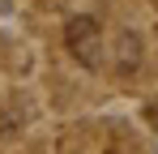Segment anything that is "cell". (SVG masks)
<instances>
[{
    "label": "cell",
    "instance_id": "1",
    "mask_svg": "<svg viewBox=\"0 0 158 154\" xmlns=\"http://www.w3.org/2000/svg\"><path fill=\"white\" fill-rule=\"evenodd\" d=\"M64 47H69V56L77 60L81 69H98L103 64V26H98V17H90V13H77L73 22L64 26Z\"/></svg>",
    "mask_w": 158,
    "mask_h": 154
},
{
    "label": "cell",
    "instance_id": "2",
    "mask_svg": "<svg viewBox=\"0 0 158 154\" xmlns=\"http://www.w3.org/2000/svg\"><path fill=\"white\" fill-rule=\"evenodd\" d=\"M107 64L115 77H137L145 64V39L137 30H115V39L107 43Z\"/></svg>",
    "mask_w": 158,
    "mask_h": 154
}]
</instances>
